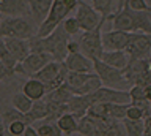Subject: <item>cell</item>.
I'll return each instance as SVG.
<instances>
[{
	"instance_id": "cell-30",
	"label": "cell",
	"mask_w": 151,
	"mask_h": 136,
	"mask_svg": "<svg viewBox=\"0 0 151 136\" xmlns=\"http://www.w3.org/2000/svg\"><path fill=\"white\" fill-rule=\"evenodd\" d=\"M27 127L28 125L24 120H14V122H11V124L6 125V130H8V133L11 136H22L24 133H25Z\"/></svg>"
},
{
	"instance_id": "cell-34",
	"label": "cell",
	"mask_w": 151,
	"mask_h": 136,
	"mask_svg": "<svg viewBox=\"0 0 151 136\" xmlns=\"http://www.w3.org/2000/svg\"><path fill=\"white\" fill-rule=\"evenodd\" d=\"M14 76V71H11L6 65H5L2 60H0V82L5 81V79H9V78H13Z\"/></svg>"
},
{
	"instance_id": "cell-11",
	"label": "cell",
	"mask_w": 151,
	"mask_h": 136,
	"mask_svg": "<svg viewBox=\"0 0 151 136\" xmlns=\"http://www.w3.org/2000/svg\"><path fill=\"white\" fill-rule=\"evenodd\" d=\"M151 70V62L150 59H129L126 68L123 70L124 73V78L129 86H135V84H140L142 78L145 76Z\"/></svg>"
},
{
	"instance_id": "cell-32",
	"label": "cell",
	"mask_w": 151,
	"mask_h": 136,
	"mask_svg": "<svg viewBox=\"0 0 151 136\" xmlns=\"http://www.w3.org/2000/svg\"><path fill=\"white\" fill-rule=\"evenodd\" d=\"M129 95H131V101H140V100H146L145 97V87L143 86H131L129 89Z\"/></svg>"
},
{
	"instance_id": "cell-6",
	"label": "cell",
	"mask_w": 151,
	"mask_h": 136,
	"mask_svg": "<svg viewBox=\"0 0 151 136\" xmlns=\"http://www.w3.org/2000/svg\"><path fill=\"white\" fill-rule=\"evenodd\" d=\"M94 73L101 78L102 86H106V87L121 89V87L129 86L127 81H126V78H124L123 70L115 68V67H110V65L104 63L102 60H99V59L94 60Z\"/></svg>"
},
{
	"instance_id": "cell-25",
	"label": "cell",
	"mask_w": 151,
	"mask_h": 136,
	"mask_svg": "<svg viewBox=\"0 0 151 136\" xmlns=\"http://www.w3.org/2000/svg\"><path fill=\"white\" fill-rule=\"evenodd\" d=\"M11 106L16 108L17 111L24 112V114H27V112L32 109V106H33V100L28 98L24 92H17V93H14V95L11 97Z\"/></svg>"
},
{
	"instance_id": "cell-37",
	"label": "cell",
	"mask_w": 151,
	"mask_h": 136,
	"mask_svg": "<svg viewBox=\"0 0 151 136\" xmlns=\"http://www.w3.org/2000/svg\"><path fill=\"white\" fill-rule=\"evenodd\" d=\"M22 136H40V133H38L36 128H33L32 125H28L27 128H25V133H24Z\"/></svg>"
},
{
	"instance_id": "cell-19",
	"label": "cell",
	"mask_w": 151,
	"mask_h": 136,
	"mask_svg": "<svg viewBox=\"0 0 151 136\" xmlns=\"http://www.w3.org/2000/svg\"><path fill=\"white\" fill-rule=\"evenodd\" d=\"M61 67H63V62H57V60H50L47 65H44L40 71L35 73L32 78H36V79H40L41 82H44L46 86L49 82H52L54 79L58 76V73H60V70Z\"/></svg>"
},
{
	"instance_id": "cell-15",
	"label": "cell",
	"mask_w": 151,
	"mask_h": 136,
	"mask_svg": "<svg viewBox=\"0 0 151 136\" xmlns=\"http://www.w3.org/2000/svg\"><path fill=\"white\" fill-rule=\"evenodd\" d=\"M0 13L6 16H30L28 0H0Z\"/></svg>"
},
{
	"instance_id": "cell-42",
	"label": "cell",
	"mask_w": 151,
	"mask_h": 136,
	"mask_svg": "<svg viewBox=\"0 0 151 136\" xmlns=\"http://www.w3.org/2000/svg\"><path fill=\"white\" fill-rule=\"evenodd\" d=\"M150 62H151V55H150Z\"/></svg>"
},
{
	"instance_id": "cell-28",
	"label": "cell",
	"mask_w": 151,
	"mask_h": 136,
	"mask_svg": "<svg viewBox=\"0 0 151 136\" xmlns=\"http://www.w3.org/2000/svg\"><path fill=\"white\" fill-rule=\"evenodd\" d=\"M0 60L6 65V67L11 70V71H14L16 70V65H17V60L13 57V54L9 52V49L6 48V44H5V40L0 36ZM16 73V71H14Z\"/></svg>"
},
{
	"instance_id": "cell-21",
	"label": "cell",
	"mask_w": 151,
	"mask_h": 136,
	"mask_svg": "<svg viewBox=\"0 0 151 136\" xmlns=\"http://www.w3.org/2000/svg\"><path fill=\"white\" fill-rule=\"evenodd\" d=\"M101 136H126V131L118 119H101Z\"/></svg>"
},
{
	"instance_id": "cell-9",
	"label": "cell",
	"mask_w": 151,
	"mask_h": 136,
	"mask_svg": "<svg viewBox=\"0 0 151 136\" xmlns=\"http://www.w3.org/2000/svg\"><path fill=\"white\" fill-rule=\"evenodd\" d=\"M50 60H54V59H52V55L47 54V52H30L22 62H19L16 65V70H14V71L22 74V76L32 78L33 74L40 71L44 65L49 63Z\"/></svg>"
},
{
	"instance_id": "cell-38",
	"label": "cell",
	"mask_w": 151,
	"mask_h": 136,
	"mask_svg": "<svg viewBox=\"0 0 151 136\" xmlns=\"http://www.w3.org/2000/svg\"><path fill=\"white\" fill-rule=\"evenodd\" d=\"M5 122H3V117H2V112H0V136H5Z\"/></svg>"
},
{
	"instance_id": "cell-16",
	"label": "cell",
	"mask_w": 151,
	"mask_h": 136,
	"mask_svg": "<svg viewBox=\"0 0 151 136\" xmlns=\"http://www.w3.org/2000/svg\"><path fill=\"white\" fill-rule=\"evenodd\" d=\"M77 133L82 136H101V119L85 114L82 119H79Z\"/></svg>"
},
{
	"instance_id": "cell-20",
	"label": "cell",
	"mask_w": 151,
	"mask_h": 136,
	"mask_svg": "<svg viewBox=\"0 0 151 136\" xmlns=\"http://www.w3.org/2000/svg\"><path fill=\"white\" fill-rule=\"evenodd\" d=\"M99 60H102L104 63L110 65V67L124 70L129 62V55L126 54V51H104Z\"/></svg>"
},
{
	"instance_id": "cell-29",
	"label": "cell",
	"mask_w": 151,
	"mask_h": 136,
	"mask_svg": "<svg viewBox=\"0 0 151 136\" xmlns=\"http://www.w3.org/2000/svg\"><path fill=\"white\" fill-rule=\"evenodd\" d=\"M61 25H63V29L68 32L71 36L77 35L79 32H82V30H80V25H79L77 19H76V16H68L63 22H61Z\"/></svg>"
},
{
	"instance_id": "cell-18",
	"label": "cell",
	"mask_w": 151,
	"mask_h": 136,
	"mask_svg": "<svg viewBox=\"0 0 151 136\" xmlns=\"http://www.w3.org/2000/svg\"><path fill=\"white\" fill-rule=\"evenodd\" d=\"M22 92L25 93L28 98H32L33 101H38V100H42L46 95H47V89H46V84L41 82L40 79L36 78H30L28 81L24 82L22 86Z\"/></svg>"
},
{
	"instance_id": "cell-26",
	"label": "cell",
	"mask_w": 151,
	"mask_h": 136,
	"mask_svg": "<svg viewBox=\"0 0 151 136\" xmlns=\"http://www.w3.org/2000/svg\"><path fill=\"white\" fill-rule=\"evenodd\" d=\"M121 122H123V127H124L126 136H143V131H145L143 120H132L124 117Z\"/></svg>"
},
{
	"instance_id": "cell-33",
	"label": "cell",
	"mask_w": 151,
	"mask_h": 136,
	"mask_svg": "<svg viewBox=\"0 0 151 136\" xmlns=\"http://www.w3.org/2000/svg\"><path fill=\"white\" fill-rule=\"evenodd\" d=\"M126 7L134 10V11H150L151 10L150 3L146 0H127Z\"/></svg>"
},
{
	"instance_id": "cell-39",
	"label": "cell",
	"mask_w": 151,
	"mask_h": 136,
	"mask_svg": "<svg viewBox=\"0 0 151 136\" xmlns=\"http://www.w3.org/2000/svg\"><path fill=\"white\" fill-rule=\"evenodd\" d=\"M145 97H146V100H148V101H151V84L145 86Z\"/></svg>"
},
{
	"instance_id": "cell-12",
	"label": "cell",
	"mask_w": 151,
	"mask_h": 136,
	"mask_svg": "<svg viewBox=\"0 0 151 136\" xmlns=\"http://www.w3.org/2000/svg\"><path fill=\"white\" fill-rule=\"evenodd\" d=\"M131 33L124 30L112 29L109 32H102V48L104 51H124L126 44L129 41Z\"/></svg>"
},
{
	"instance_id": "cell-41",
	"label": "cell",
	"mask_w": 151,
	"mask_h": 136,
	"mask_svg": "<svg viewBox=\"0 0 151 136\" xmlns=\"http://www.w3.org/2000/svg\"><path fill=\"white\" fill-rule=\"evenodd\" d=\"M146 2H148V3H150V5H151V0H146Z\"/></svg>"
},
{
	"instance_id": "cell-23",
	"label": "cell",
	"mask_w": 151,
	"mask_h": 136,
	"mask_svg": "<svg viewBox=\"0 0 151 136\" xmlns=\"http://www.w3.org/2000/svg\"><path fill=\"white\" fill-rule=\"evenodd\" d=\"M91 5L104 19H110L112 15H115L118 3H115V0H91Z\"/></svg>"
},
{
	"instance_id": "cell-13",
	"label": "cell",
	"mask_w": 151,
	"mask_h": 136,
	"mask_svg": "<svg viewBox=\"0 0 151 136\" xmlns=\"http://www.w3.org/2000/svg\"><path fill=\"white\" fill-rule=\"evenodd\" d=\"M65 65L69 71L77 73H93L94 71V60L87 57L83 52H73L68 54L65 59Z\"/></svg>"
},
{
	"instance_id": "cell-31",
	"label": "cell",
	"mask_w": 151,
	"mask_h": 136,
	"mask_svg": "<svg viewBox=\"0 0 151 136\" xmlns=\"http://www.w3.org/2000/svg\"><path fill=\"white\" fill-rule=\"evenodd\" d=\"M146 116H148V114H146V112L142 109V108L135 106V105H131V103H129L127 111H126V117H127V119H132V120H143Z\"/></svg>"
},
{
	"instance_id": "cell-22",
	"label": "cell",
	"mask_w": 151,
	"mask_h": 136,
	"mask_svg": "<svg viewBox=\"0 0 151 136\" xmlns=\"http://www.w3.org/2000/svg\"><path fill=\"white\" fill-rule=\"evenodd\" d=\"M57 125L60 127L61 133H65V135H73V133H76V131H77L79 119H77L74 114H71V112H65L63 116L58 117Z\"/></svg>"
},
{
	"instance_id": "cell-8",
	"label": "cell",
	"mask_w": 151,
	"mask_h": 136,
	"mask_svg": "<svg viewBox=\"0 0 151 136\" xmlns=\"http://www.w3.org/2000/svg\"><path fill=\"white\" fill-rule=\"evenodd\" d=\"M74 16H76V19H77L82 32L93 30V29H96L101 22L107 21L94 10L93 5H88V3L83 2V0H79V5H77V8H76V15Z\"/></svg>"
},
{
	"instance_id": "cell-40",
	"label": "cell",
	"mask_w": 151,
	"mask_h": 136,
	"mask_svg": "<svg viewBox=\"0 0 151 136\" xmlns=\"http://www.w3.org/2000/svg\"><path fill=\"white\" fill-rule=\"evenodd\" d=\"M126 3H127V0H118V7H116V11L118 10H121V8H124L126 7ZM115 11V13H116Z\"/></svg>"
},
{
	"instance_id": "cell-36",
	"label": "cell",
	"mask_w": 151,
	"mask_h": 136,
	"mask_svg": "<svg viewBox=\"0 0 151 136\" xmlns=\"http://www.w3.org/2000/svg\"><path fill=\"white\" fill-rule=\"evenodd\" d=\"M145 131H143V136H151V114L150 116H146L145 119Z\"/></svg>"
},
{
	"instance_id": "cell-5",
	"label": "cell",
	"mask_w": 151,
	"mask_h": 136,
	"mask_svg": "<svg viewBox=\"0 0 151 136\" xmlns=\"http://www.w3.org/2000/svg\"><path fill=\"white\" fill-rule=\"evenodd\" d=\"M102 25L104 22H101L96 29L93 30H88V32H83L80 33L79 36V44H80V52H83L87 57L96 60V59H101V55L104 52V48H102Z\"/></svg>"
},
{
	"instance_id": "cell-35",
	"label": "cell",
	"mask_w": 151,
	"mask_h": 136,
	"mask_svg": "<svg viewBox=\"0 0 151 136\" xmlns=\"http://www.w3.org/2000/svg\"><path fill=\"white\" fill-rule=\"evenodd\" d=\"M73 52H80V44L77 40H69L68 41V54Z\"/></svg>"
},
{
	"instance_id": "cell-1",
	"label": "cell",
	"mask_w": 151,
	"mask_h": 136,
	"mask_svg": "<svg viewBox=\"0 0 151 136\" xmlns=\"http://www.w3.org/2000/svg\"><path fill=\"white\" fill-rule=\"evenodd\" d=\"M69 33L63 29V25H58L57 29L49 33L47 36H32L30 40V49L32 52H47L52 55V59L57 62H65L68 55V41Z\"/></svg>"
},
{
	"instance_id": "cell-27",
	"label": "cell",
	"mask_w": 151,
	"mask_h": 136,
	"mask_svg": "<svg viewBox=\"0 0 151 136\" xmlns=\"http://www.w3.org/2000/svg\"><path fill=\"white\" fill-rule=\"evenodd\" d=\"M38 133L40 136H61L60 127L57 125V122H49V120H40V125H38Z\"/></svg>"
},
{
	"instance_id": "cell-3",
	"label": "cell",
	"mask_w": 151,
	"mask_h": 136,
	"mask_svg": "<svg viewBox=\"0 0 151 136\" xmlns=\"http://www.w3.org/2000/svg\"><path fill=\"white\" fill-rule=\"evenodd\" d=\"M77 5H79V0H54L47 17L38 25L36 35L47 36L49 33H52L69 16V13L77 8Z\"/></svg>"
},
{
	"instance_id": "cell-14",
	"label": "cell",
	"mask_w": 151,
	"mask_h": 136,
	"mask_svg": "<svg viewBox=\"0 0 151 136\" xmlns=\"http://www.w3.org/2000/svg\"><path fill=\"white\" fill-rule=\"evenodd\" d=\"M5 40V44L9 49V52L13 54V57L19 62H22L28 54L32 52L30 49V41L28 40H22V38H13V36H2Z\"/></svg>"
},
{
	"instance_id": "cell-7",
	"label": "cell",
	"mask_w": 151,
	"mask_h": 136,
	"mask_svg": "<svg viewBox=\"0 0 151 136\" xmlns=\"http://www.w3.org/2000/svg\"><path fill=\"white\" fill-rule=\"evenodd\" d=\"M126 54L129 59H150L151 55V35L143 32H134L126 44Z\"/></svg>"
},
{
	"instance_id": "cell-17",
	"label": "cell",
	"mask_w": 151,
	"mask_h": 136,
	"mask_svg": "<svg viewBox=\"0 0 151 136\" xmlns=\"http://www.w3.org/2000/svg\"><path fill=\"white\" fill-rule=\"evenodd\" d=\"M54 0H28V8H30V16L38 25L47 17Z\"/></svg>"
},
{
	"instance_id": "cell-4",
	"label": "cell",
	"mask_w": 151,
	"mask_h": 136,
	"mask_svg": "<svg viewBox=\"0 0 151 136\" xmlns=\"http://www.w3.org/2000/svg\"><path fill=\"white\" fill-rule=\"evenodd\" d=\"M38 32L32 16H6L0 21V36L30 40Z\"/></svg>"
},
{
	"instance_id": "cell-43",
	"label": "cell",
	"mask_w": 151,
	"mask_h": 136,
	"mask_svg": "<svg viewBox=\"0 0 151 136\" xmlns=\"http://www.w3.org/2000/svg\"><path fill=\"white\" fill-rule=\"evenodd\" d=\"M0 21H2V19H0Z\"/></svg>"
},
{
	"instance_id": "cell-24",
	"label": "cell",
	"mask_w": 151,
	"mask_h": 136,
	"mask_svg": "<svg viewBox=\"0 0 151 136\" xmlns=\"http://www.w3.org/2000/svg\"><path fill=\"white\" fill-rule=\"evenodd\" d=\"M47 101L42 98V100H38V101H33V106L32 109L27 112L28 119H30L32 124H35V122H40V120H44L47 117Z\"/></svg>"
},
{
	"instance_id": "cell-2",
	"label": "cell",
	"mask_w": 151,
	"mask_h": 136,
	"mask_svg": "<svg viewBox=\"0 0 151 136\" xmlns=\"http://www.w3.org/2000/svg\"><path fill=\"white\" fill-rule=\"evenodd\" d=\"M112 27L118 30H124L129 33L143 32L151 35V10L150 11H134L131 8H121L110 17Z\"/></svg>"
},
{
	"instance_id": "cell-10",
	"label": "cell",
	"mask_w": 151,
	"mask_h": 136,
	"mask_svg": "<svg viewBox=\"0 0 151 136\" xmlns=\"http://www.w3.org/2000/svg\"><path fill=\"white\" fill-rule=\"evenodd\" d=\"M90 103H123L127 105L131 103L129 90H123V89H113V87H99L96 92L88 95Z\"/></svg>"
}]
</instances>
